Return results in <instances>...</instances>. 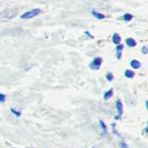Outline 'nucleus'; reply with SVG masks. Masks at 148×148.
Here are the masks:
<instances>
[{
	"label": "nucleus",
	"instance_id": "obj_1",
	"mask_svg": "<svg viewBox=\"0 0 148 148\" xmlns=\"http://www.w3.org/2000/svg\"><path fill=\"white\" fill-rule=\"evenodd\" d=\"M17 14L16 10H12V9H6V10L0 11V21H9V19L15 17Z\"/></svg>",
	"mask_w": 148,
	"mask_h": 148
},
{
	"label": "nucleus",
	"instance_id": "obj_2",
	"mask_svg": "<svg viewBox=\"0 0 148 148\" xmlns=\"http://www.w3.org/2000/svg\"><path fill=\"white\" fill-rule=\"evenodd\" d=\"M41 12H42L41 9L35 8V9H33V10H29V11H27V12L23 13V14L21 15V19H31L35 16H38Z\"/></svg>",
	"mask_w": 148,
	"mask_h": 148
},
{
	"label": "nucleus",
	"instance_id": "obj_3",
	"mask_svg": "<svg viewBox=\"0 0 148 148\" xmlns=\"http://www.w3.org/2000/svg\"><path fill=\"white\" fill-rule=\"evenodd\" d=\"M101 63H103V59L101 57H95L89 65V68L92 70H99L101 68Z\"/></svg>",
	"mask_w": 148,
	"mask_h": 148
},
{
	"label": "nucleus",
	"instance_id": "obj_4",
	"mask_svg": "<svg viewBox=\"0 0 148 148\" xmlns=\"http://www.w3.org/2000/svg\"><path fill=\"white\" fill-rule=\"evenodd\" d=\"M116 109H117V112H118V116L116 117V120L120 119L123 115V103L120 99H118L117 103H116Z\"/></svg>",
	"mask_w": 148,
	"mask_h": 148
},
{
	"label": "nucleus",
	"instance_id": "obj_5",
	"mask_svg": "<svg viewBox=\"0 0 148 148\" xmlns=\"http://www.w3.org/2000/svg\"><path fill=\"white\" fill-rule=\"evenodd\" d=\"M124 49V45H118L116 47V55H117V58L118 59H121L122 58V51Z\"/></svg>",
	"mask_w": 148,
	"mask_h": 148
},
{
	"label": "nucleus",
	"instance_id": "obj_6",
	"mask_svg": "<svg viewBox=\"0 0 148 148\" xmlns=\"http://www.w3.org/2000/svg\"><path fill=\"white\" fill-rule=\"evenodd\" d=\"M126 44H127V46L130 48H134V47H136V45H137V43H136V41L133 39V38H128V39L126 40Z\"/></svg>",
	"mask_w": 148,
	"mask_h": 148
},
{
	"label": "nucleus",
	"instance_id": "obj_7",
	"mask_svg": "<svg viewBox=\"0 0 148 148\" xmlns=\"http://www.w3.org/2000/svg\"><path fill=\"white\" fill-rule=\"evenodd\" d=\"M91 13H92V15H93V16H95L97 19H105L106 17H107L105 14L97 12V11H95V10H92V11H91Z\"/></svg>",
	"mask_w": 148,
	"mask_h": 148
},
{
	"label": "nucleus",
	"instance_id": "obj_8",
	"mask_svg": "<svg viewBox=\"0 0 148 148\" xmlns=\"http://www.w3.org/2000/svg\"><path fill=\"white\" fill-rule=\"evenodd\" d=\"M113 43L114 44H116V45H120V43H121V37H120V35L119 34H117V33H115L113 35Z\"/></svg>",
	"mask_w": 148,
	"mask_h": 148
},
{
	"label": "nucleus",
	"instance_id": "obj_9",
	"mask_svg": "<svg viewBox=\"0 0 148 148\" xmlns=\"http://www.w3.org/2000/svg\"><path fill=\"white\" fill-rule=\"evenodd\" d=\"M113 95H114V90H113V88L109 89V90L106 91L105 95H103V99H105V101H107V99H111V97H113Z\"/></svg>",
	"mask_w": 148,
	"mask_h": 148
},
{
	"label": "nucleus",
	"instance_id": "obj_10",
	"mask_svg": "<svg viewBox=\"0 0 148 148\" xmlns=\"http://www.w3.org/2000/svg\"><path fill=\"white\" fill-rule=\"evenodd\" d=\"M130 65H131L132 68H134V69H139V68L141 67V63H140L138 60H132Z\"/></svg>",
	"mask_w": 148,
	"mask_h": 148
},
{
	"label": "nucleus",
	"instance_id": "obj_11",
	"mask_svg": "<svg viewBox=\"0 0 148 148\" xmlns=\"http://www.w3.org/2000/svg\"><path fill=\"white\" fill-rule=\"evenodd\" d=\"M124 75H125L126 77H127V78H133L134 76H135V73H134L133 71H132V70H129V69H127L125 71V73H124Z\"/></svg>",
	"mask_w": 148,
	"mask_h": 148
},
{
	"label": "nucleus",
	"instance_id": "obj_12",
	"mask_svg": "<svg viewBox=\"0 0 148 148\" xmlns=\"http://www.w3.org/2000/svg\"><path fill=\"white\" fill-rule=\"evenodd\" d=\"M122 18H123L125 21H130L132 18H133V15L130 14V13H125V14L122 16Z\"/></svg>",
	"mask_w": 148,
	"mask_h": 148
},
{
	"label": "nucleus",
	"instance_id": "obj_13",
	"mask_svg": "<svg viewBox=\"0 0 148 148\" xmlns=\"http://www.w3.org/2000/svg\"><path fill=\"white\" fill-rule=\"evenodd\" d=\"M99 126L101 127V130H103V133L105 134L106 132H107V127H106L105 123H103V121H99Z\"/></svg>",
	"mask_w": 148,
	"mask_h": 148
},
{
	"label": "nucleus",
	"instance_id": "obj_14",
	"mask_svg": "<svg viewBox=\"0 0 148 148\" xmlns=\"http://www.w3.org/2000/svg\"><path fill=\"white\" fill-rule=\"evenodd\" d=\"M5 99H6V95H3V93H0V103H4Z\"/></svg>",
	"mask_w": 148,
	"mask_h": 148
},
{
	"label": "nucleus",
	"instance_id": "obj_15",
	"mask_svg": "<svg viewBox=\"0 0 148 148\" xmlns=\"http://www.w3.org/2000/svg\"><path fill=\"white\" fill-rule=\"evenodd\" d=\"M107 79H108V81H113L114 76H113V74H112L111 72L107 74Z\"/></svg>",
	"mask_w": 148,
	"mask_h": 148
},
{
	"label": "nucleus",
	"instance_id": "obj_16",
	"mask_svg": "<svg viewBox=\"0 0 148 148\" xmlns=\"http://www.w3.org/2000/svg\"><path fill=\"white\" fill-rule=\"evenodd\" d=\"M10 111H11V113H13V114H14V115L16 116V117H19V116H21V112H17V111H15L14 109H11Z\"/></svg>",
	"mask_w": 148,
	"mask_h": 148
},
{
	"label": "nucleus",
	"instance_id": "obj_17",
	"mask_svg": "<svg viewBox=\"0 0 148 148\" xmlns=\"http://www.w3.org/2000/svg\"><path fill=\"white\" fill-rule=\"evenodd\" d=\"M142 53H143L144 55H146V54L148 53V51H147V47H146V46H143V47H142Z\"/></svg>",
	"mask_w": 148,
	"mask_h": 148
},
{
	"label": "nucleus",
	"instance_id": "obj_18",
	"mask_svg": "<svg viewBox=\"0 0 148 148\" xmlns=\"http://www.w3.org/2000/svg\"><path fill=\"white\" fill-rule=\"evenodd\" d=\"M85 35H87V36H88L89 38H91V39H92V38H93L92 36H91L90 34H89V32H85Z\"/></svg>",
	"mask_w": 148,
	"mask_h": 148
},
{
	"label": "nucleus",
	"instance_id": "obj_19",
	"mask_svg": "<svg viewBox=\"0 0 148 148\" xmlns=\"http://www.w3.org/2000/svg\"><path fill=\"white\" fill-rule=\"evenodd\" d=\"M121 145H122V147H123V148H129V147H127V145H126V144L125 143H122V142H121Z\"/></svg>",
	"mask_w": 148,
	"mask_h": 148
}]
</instances>
